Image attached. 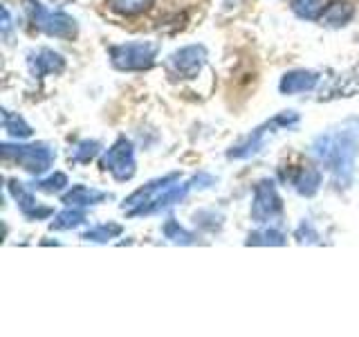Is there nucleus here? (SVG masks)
I'll return each mask as SVG.
<instances>
[{
  "label": "nucleus",
  "instance_id": "39448f33",
  "mask_svg": "<svg viewBox=\"0 0 359 337\" xmlns=\"http://www.w3.org/2000/svg\"><path fill=\"white\" fill-rule=\"evenodd\" d=\"M110 63L123 72H140V70H149L155 63L157 56V45L149 41H133V43H121V45H112L108 50Z\"/></svg>",
  "mask_w": 359,
  "mask_h": 337
},
{
  "label": "nucleus",
  "instance_id": "7ed1b4c3",
  "mask_svg": "<svg viewBox=\"0 0 359 337\" xmlns=\"http://www.w3.org/2000/svg\"><path fill=\"white\" fill-rule=\"evenodd\" d=\"M5 162H14L29 173H45L54 162V149L45 142L34 144H3L0 146Z\"/></svg>",
  "mask_w": 359,
  "mask_h": 337
},
{
  "label": "nucleus",
  "instance_id": "0eeeda50",
  "mask_svg": "<svg viewBox=\"0 0 359 337\" xmlns=\"http://www.w3.org/2000/svg\"><path fill=\"white\" fill-rule=\"evenodd\" d=\"M283 211V200H280L276 185L272 180H258L254 187V200H252V220L258 225H267Z\"/></svg>",
  "mask_w": 359,
  "mask_h": 337
},
{
  "label": "nucleus",
  "instance_id": "dca6fc26",
  "mask_svg": "<svg viewBox=\"0 0 359 337\" xmlns=\"http://www.w3.org/2000/svg\"><path fill=\"white\" fill-rule=\"evenodd\" d=\"M357 93H359V65H355L353 70L339 74V79H337L334 86L330 88L332 97H353Z\"/></svg>",
  "mask_w": 359,
  "mask_h": 337
},
{
  "label": "nucleus",
  "instance_id": "bb28decb",
  "mask_svg": "<svg viewBox=\"0 0 359 337\" xmlns=\"http://www.w3.org/2000/svg\"><path fill=\"white\" fill-rule=\"evenodd\" d=\"M54 3H70V0H54Z\"/></svg>",
  "mask_w": 359,
  "mask_h": 337
},
{
  "label": "nucleus",
  "instance_id": "9b49d317",
  "mask_svg": "<svg viewBox=\"0 0 359 337\" xmlns=\"http://www.w3.org/2000/svg\"><path fill=\"white\" fill-rule=\"evenodd\" d=\"M9 194L16 198L18 202V209L22 211V216L25 218H45L50 216L52 209L50 207H39L36 198L32 196V191H27L25 187H22V183H16V180H9Z\"/></svg>",
  "mask_w": 359,
  "mask_h": 337
},
{
  "label": "nucleus",
  "instance_id": "1a4fd4ad",
  "mask_svg": "<svg viewBox=\"0 0 359 337\" xmlns=\"http://www.w3.org/2000/svg\"><path fill=\"white\" fill-rule=\"evenodd\" d=\"M207 61V50L202 45H187V48L173 52L168 56V72L180 79H194L200 74L202 65Z\"/></svg>",
  "mask_w": 359,
  "mask_h": 337
},
{
  "label": "nucleus",
  "instance_id": "f03ea898",
  "mask_svg": "<svg viewBox=\"0 0 359 337\" xmlns=\"http://www.w3.org/2000/svg\"><path fill=\"white\" fill-rule=\"evenodd\" d=\"M22 9H25L32 25L48 37L63 41H72L76 37V20L67 16L65 11H52L43 7L39 0H22Z\"/></svg>",
  "mask_w": 359,
  "mask_h": 337
},
{
  "label": "nucleus",
  "instance_id": "6e6552de",
  "mask_svg": "<svg viewBox=\"0 0 359 337\" xmlns=\"http://www.w3.org/2000/svg\"><path fill=\"white\" fill-rule=\"evenodd\" d=\"M177 180H180L177 173H168L160 180H153V183L140 187L137 191H133V194L121 202V209L126 211L128 216H144L146 209H149L166 189H171L173 183H177Z\"/></svg>",
  "mask_w": 359,
  "mask_h": 337
},
{
  "label": "nucleus",
  "instance_id": "423d86ee",
  "mask_svg": "<svg viewBox=\"0 0 359 337\" xmlns=\"http://www.w3.org/2000/svg\"><path fill=\"white\" fill-rule=\"evenodd\" d=\"M101 168L108 171L115 180H119V183L130 180L135 176V168H137V164H135V149H133L130 140L119 138L115 144H112L104 153V157H101Z\"/></svg>",
  "mask_w": 359,
  "mask_h": 337
},
{
  "label": "nucleus",
  "instance_id": "2eb2a0df",
  "mask_svg": "<svg viewBox=\"0 0 359 337\" xmlns=\"http://www.w3.org/2000/svg\"><path fill=\"white\" fill-rule=\"evenodd\" d=\"M355 16V7L348 0H334L321 14V25L325 27H346Z\"/></svg>",
  "mask_w": 359,
  "mask_h": 337
},
{
  "label": "nucleus",
  "instance_id": "393cba45",
  "mask_svg": "<svg viewBox=\"0 0 359 337\" xmlns=\"http://www.w3.org/2000/svg\"><path fill=\"white\" fill-rule=\"evenodd\" d=\"M65 187H67V176L61 173V171H56L50 178H43L36 183V189L45 191V194H59V191L65 189Z\"/></svg>",
  "mask_w": 359,
  "mask_h": 337
},
{
  "label": "nucleus",
  "instance_id": "b1692460",
  "mask_svg": "<svg viewBox=\"0 0 359 337\" xmlns=\"http://www.w3.org/2000/svg\"><path fill=\"white\" fill-rule=\"evenodd\" d=\"M99 142H95V140H86V142H81L74 149V153L70 155L74 162H79V164H88L90 160H95L97 157V153H99Z\"/></svg>",
  "mask_w": 359,
  "mask_h": 337
},
{
  "label": "nucleus",
  "instance_id": "20e7f679",
  "mask_svg": "<svg viewBox=\"0 0 359 337\" xmlns=\"http://www.w3.org/2000/svg\"><path fill=\"white\" fill-rule=\"evenodd\" d=\"M299 124V115L294 110H283L278 112L276 117H272L269 121H265L263 126H258L256 131H252L250 138H245L241 144H236L233 149L227 153L229 160H247V157L256 155L258 151L263 149L267 138H272V135L276 133V128H292Z\"/></svg>",
  "mask_w": 359,
  "mask_h": 337
},
{
  "label": "nucleus",
  "instance_id": "f8f14e48",
  "mask_svg": "<svg viewBox=\"0 0 359 337\" xmlns=\"http://www.w3.org/2000/svg\"><path fill=\"white\" fill-rule=\"evenodd\" d=\"M319 74L312 70H292L283 79H280V93L283 95H299V93H310V90L317 88L319 84Z\"/></svg>",
  "mask_w": 359,
  "mask_h": 337
},
{
  "label": "nucleus",
  "instance_id": "412c9836",
  "mask_svg": "<svg viewBox=\"0 0 359 337\" xmlns=\"http://www.w3.org/2000/svg\"><path fill=\"white\" fill-rule=\"evenodd\" d=\"M3 126L11 138H29L32 135L29 124L20 115H14V112H9V110H3Z\"/></svg>",
  "mask_w": 359,
  "mask_h": 337
},
{
  "label": "nucleus",
  "instance_id": "6ab92c4d",
  "mask_svg": "<svg viewBox=\"0 0 359 337\" xmlns=\"http://www.w3.org/2000/svg\"><path fill=\"white\" fill-rule=\"evenodd\" d=\"M155 0H108L112 11H117L121 16H137L149 11Z\"/></svg>",
  "mask_w": 359,
  "mask_h": 337
},
{
  "label": "nucleus",
  "instance_id": "4468645a",
  "mask_svg": "<svg viewBox=\"0 0 359 337\" xmlns=\"http://www.w3.org/2000/svg\"><path fill=\"white\" fill-rule=\"evenodd\" d=\"M108 198H110V194H106V191H99V189L86 187V185H76L63 196V202L67 207H90V205H99V202H104Z\"/></svg>",
  "mask_w": 359,
  "mask_h": 337
},
{
  "label": "nucleus",
  "instance_id": "a878e982",
  "mask_svg": "<svg viewBox=\"0 0 359 337\" xmlns=\"http://www.w3.org/2000/svg\"><path fill=\"white\" fill-rule=\"evenodd\" d=\"M9 25H11V22H9V9H7V7H3V32H7V29H9Z\"/></svg>",
  "mask_w": 359,
  "mask_h": 337
},
{
  "label": "nucleus",
  "instance_id": "4be33fe9",
  "mask_svg": "<svg viewBox=\"0 0 359 337\" xmlns=\"http://www.w3.org/2000/svg\"><path fill=\"white\" fill-rule=\"evenodd\" d=\"M287 239L283 232L278 230H256L247 236V245H285Z\"/></svg>",
  "mask_w": 359,
  "mask_h": 337
},
{
  "label": "nucleus",
  "instance_id": "9d476101",
  "mask_svg": "<svg viewBox=\"0 0 359 337\" xmlns=\"http://www.w3.org/2000/svg\"><path fill=\"white\" fill-rule=\"evenodd\" d=\"M27 67L32 77L43 79L48 74H61L65 70V59L54 50H36V52H29L27 54Z\"/></svg>",
  "mask_w": 359,
  "mask_h": 337
},
{
  "label": "nucleus",
  "instance_id": "ddd939ff",
  "mask_svg": "<svg viewBox=\"0 0 359 337\" xmlns=\"http://www.w3.org/2000/svg\"><path fill=\"white\" fill-rule=\"evenodd\" d=\"M287 180H290L292 187H294L301 196L310 198V196L317 194L319 187H321V171H319L317 166L306 164V166H299L292 176H287Z\"/></svg>",
  "mask_w": 359,
  "mask_h": 337
},
{
  "label": "nucleus",
  "instance_id": "a211bd4d",
  "mask_svg": "<svg viewBox=\"0 0 359 337\" xmlns=\"http://www.w3.org/2000/svg\"><path fill=\"white\" fill-rule=\"evenodd\" d=\"M328 5V0H292V11L303 20H317Z\"/></svg>",
  "mask_w": 359,
  "mask_h": 337
},
{
  "label": "nucleus",
  "instance_id": "f257e3e1",
  "mask_svg": "<svg viewBox=\"0 0 359 337\" xmlns=\"http://www.w3.org/2000/svg\"><path fill=\"white\" fill-rule=\"evenodd\" d=\"M359 153V138L355 131H332L319 135L312 144V155L332 176L337 187H351L355 162Z\"/></svg>",
  "mask_w": 359,
  "mask_h": 337
},
{
  "label": "nucleus",
  "instance_id": "5701e85b",
  "mask_svg": "<svg viewBox=\"0 0 359 337\" xmlns=\"http://www.w3.org/2000/svg\"><path fill=\"white\" fill-rule=\"evenodd\" d=\"M162 234L166 236L168 241L180 243V245H191V243H194V234H189L175 218H168V220L164 223Z\"/></svg>",
  "mask_w": 359,
  "mask_h": 337
},
{
  "label": "nucleus",
  "instance_id": "f3484780",
  "mask_svg": "<svg viewBox=\"0 0 359 337\" xmlns=\"http://www.w3.org/2000/svg\"><path fill=\"white\" fill-rule=\"evenodd\" d=\"M81 223H86V211L81 207H67L61 213H56V218L50 223V230H54V232L74 230Z\"/></svg>",
  "mask_w": 359,
  "mask_h": 337
},
{
  "label": "nucleus",
  "instance_id": "aec40b11",
  "mask_svg": "<svg viewBox=\"0 0 359 337\" xmlns=\"http://www.w3.org/2000/svg\"><path fill=\"white\" fill-rule=\"evenodd\" d=\"M121 225L117 223H104V225H97V227L88 230L86 234H81L83 241H93V243H108L112 239H117V236L121 234Z\"/></svg>",
  "mask_w": 359,
  "mask_h": 337
}]
</instances>
